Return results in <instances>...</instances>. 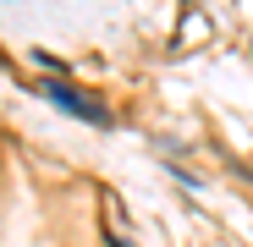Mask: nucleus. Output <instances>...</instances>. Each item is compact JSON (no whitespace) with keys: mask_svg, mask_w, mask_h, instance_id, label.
I'll list each match as a JSON object with an SVG mask.
<instances>
[{"mask_svg":"<svg viewBox=\"0 0 253 247\" xmlns=\"http://www.w3.org/2000/svg\"><path fill=\"white\" fill-rule=\"evenodd\" d=\"M44 94H50V105H61L66 115H77V121H88V127H110V110H105V105H94L88 94H77V88H66V82H44Z\"/></svg>","mask_w":253,"mask_h":247,"instance_id":"f257e3e1","label":"nucleus"}]
</instances>
